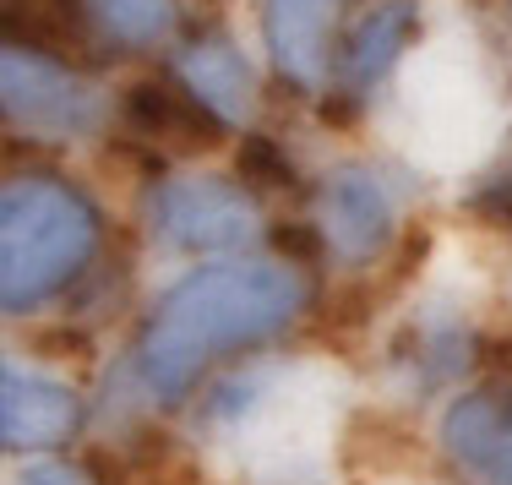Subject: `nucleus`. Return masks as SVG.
Returning <instances> with one entry per match:
<instances>
[{
	"mask_svg": "<svg viewBox=\"0 0 512 485\" xmlns=\"http://www.w3.org/2000/svg\"><path fill=\"white\" fill-rule=\"evenodd\" d=\"M306 306V278L289 262L235 257L180 278L153 306L137 344L142 387L164 404H175L191 382L229 349H246L256 338H273Z\"/></svg>",
	"mask_w": 512,
	"mask_h": 485,
	"instance_id": "1",
	"label": "nucleus"
},
{
	"mask_svg": "<svg viewBox=\"0 0 512 485\" xmlns=\"http://www.w3.org/2000/svg\"><path fill=\"white\" fill-rule=\"evenodd\" d=\"M414 28V0H387V6H376L371 17L355 28V39H349V93H365L371 82H382L387 71L398 66V50H404Z\"/></svg>",
	"mask_w": 512,
	"mask_h": 485,
	"instance_id": "10",
	"label": "nucleus"
},
{
	"mask_svg": "<svg viewBox=\"0 0 512 485\" xmlns=\"http://www.w3.org/2000/svg\"><path fill=\"white\" fill-rule=\"evenodd\" d=\"M17 485H88V480H82L71 464H50V458H44V464L22 469V475H17Z\"/></svg>",
	"mask_w": 512,
	"mask_h": 485,
	"instance_id": "13",
	"label": "nucleus"
},
{
	"mask_svg": "<svg viewBox=\"0 0 512 485\" xmlns=\"http://www.w3.org/2000/svg\"><path fill=\"white\" fill-rule=\"evenodd\" d=\"M77 415H82V404L71 387L39 377V371L17 366V360L6 366V377H0V431H6V447H17V453L55 447L77 431Z\"/></svg>",
	"mask_w": 512,
	"mask_h": 485,
	"instance_id": "8",
	"label": "nucleus"
},
{
	"mask_svg": "<svg viewBox=\"0 0 512 485\" xmlns=\"http://www.w3.org/2000/svg\"><path fill=\"white\" fill-rule=\"evenodd\" d=\"M333 22L338 0H262L267 55L295 88H322L333 66Z\"/></svg>",
	"mask_w": 512,
	"mask_h": 485,
	"instance_id": "7",
	"label": "nucleus"
},
{
	"mask_svg": "<svg viewBox=\"0 0 512 485\" xmlns=\"http://www.w3.org/2000/svg\"><path fill=\"white\" fill-rule=\"evenodd\" d=\"M442 447L474 485H512V387L458 398L442 420Z\"/></svg>",
	"mask_w": 512,
	"mask_h": 485,
	"instance_id": "6",
	"label": "nucleus"
},
{
	"mask_svg": "<svg viewBox=\"0 0 512 485\" xmlns=\"http://www.w3.org/2000/svg\"><path fill=\"white\" fill-rule=\"evenodd\" d=\"M99 218L60 180H17L0 202V300L11 317L66 289L93 257Z\"/></svg>",
	"mask_w": 512,
	"mask_h": 485,
	"instance_id": "2",
	"label": "nucleus"
},
{
	"mask_svg": "<svg viewBox=\"0 0 512 485\" xmlns=\"http://www.w3.org/2000/svg\"><path fill=\"white\" fill-rule=\"evenodd\" d=\"M126 115H131V126H137L142 137H175V131H191V126H197L191 104L169 99L164 88H137V93L126 99Z\"/></svg>",
	"mask_w": 512,
	"mask_h": 485,
	"instance_id": "12",
	"label": "nucleus"
},
{
	"mask_svg": "<svg viewBox=\"0 0 512 485\" xmlns=\"http://www.w3.org/2000/svg\"><path fill=\"white\" fill-rule=\"evenodd\" d=\"M153 240L191 257H229L262 235V213L235 180L218 175H175L148 202Z\"/></svg>",
	"mask_w": 512,
	"mask_h": 485,
	"instance_id": "3",
	"label": "nucleus"
},
{
	"mask_svg": "<svg viewBox=\"0 0 512 485\" xmlns=\"http://www.w3.org/2000/svg\"><path fill=\"white\" fill-rule=\"evenodd\" d=\"M93 22L126 50H148L175 22V0H88Z\"/></svg>",
	"mask_w": 512,
	"mask_h": 485,
	"instance_id": "11",
	"label": "nucleus"
},
{
	"mask_svg": "<svg viewBox=\"0 0 512 485\" xmlns=\"http://www.w3.org/2000/svg\"><path fill=\"white\" fill-rule=\"evenodd\" d=\"M316 224H322V240L333 246L338 262H371L376 251L393 240L398 208H393V191L376 169L344 164L327 175L322 197H316Z\"/></svg>",
	"mask_w": 512,
	"mask_h": 485,
	"instance_id": "5",
	"label": "nucleus"
},
{
	"mask_svg": "<svg viewBox=\"0 0 512 485\" xmlns=\"http://www.w3.org/2000/svg\"><path fill=\"white\" fill-rule=\"evenodd\" d=\"M175 71H180V82H186L191 104L207 109V120H218V126H246L256 115V77H251L246 55L229 39L186 44L175 60Z\"/></svg>",
	"mask_w": 512,
	"mask_h": 485,
	"instance_id": "9",
	"label": "nucleus"
},
{
	"mask_svg": "<svg viewBox=\"0 0 512 485\" xmlns=\"http://www.w3.org/2000/svg\"><path fill=\"white\" fill-rule=\"evenodd\" d=\"M0 93H6V120L28 137L44 142H77L93 137L104 120V99L82 77H71L66 66H55L50 55L11 44L0 55Z\"/></svg>",
	"mask_w": 512,
	"mask_h": 485,
	"instance_id": "4",
	"label": "nucleus"
}]
</instances>
